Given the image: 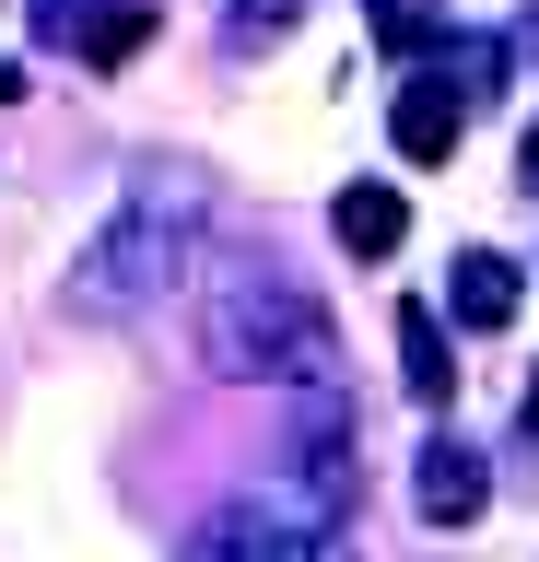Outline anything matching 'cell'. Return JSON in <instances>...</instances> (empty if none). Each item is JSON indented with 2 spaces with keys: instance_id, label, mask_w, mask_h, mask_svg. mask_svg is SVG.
<instances>
[{
  "instance_id": "cell-1",
  "label": "cell",
  "mask_w": 539,
  "mask_h": 562,
  "mask_svg": "<svg viewBox=\"0 0 539 562\" xmlns=\"http://www.w3.org/2000/svg\"><path fill=\"white\" fill-rule=\"evenodd\" d=\"M188 223H200V188H188V176L130 188V211L71 258V316H142V305H165L177 270H188Z\"/></svg>"
},
{
  "instance_id": "cell-2",
  "label": "cell",
  "mask_w": 539,
  "mask_h": 562,
  "mask_svg": "<svg viewBox=\"0 0 539 562\" xmlns=\"http://www.w3.org/2000/svg\"><path fill=\"white\" fill-rule=\"evenodd\" d=\"M212 363L223 375H270V386H328L340 340L282 270H223L212 281Z\"/></svg>"
},
{
  "instance_id": "cell-3",
  "label": "cell",
  "mask_w": 539,
  "mask_h": 562,
  "mask_svg": "<svg viewBox=\"0 0 539 562\" xmlns=\"http://www.w3.org/2000/svg\"><path fill=\"white\" fill-rule=\"evenodd\" d=\"M177 562H363V551H352V516H340L317 481H282V492L223 504Z\"/></svg>"
},
{
  "instance_id": "cell-4",
  "label": "cell",
  "mask_w": 539,
  "mask_h": 562,
  "mask_svg": "<svg viewBox=\"0 0 539 562\" xmlns=\"http://www.w3.org/2000/svg\"><path fill=\"white\" fill-rule=\"evenodd\" d=\"M411 504H423L434 527H469L481 504H493V481H481V457H469L458 434H434V446H423V469H411Z\"/></svg>"
},
{
  "instance_id": "cell-5",
  "label": "cell",
  "mask_w": 539,
  "mask_h": 562,
  "mask_svg": "<svg viewBox=\"0 0 539 562\" xmlns=\"http://www.w3.org/2000/svg\"><path fill=\"white\" fill-rule=\"evenodd\" d=\"M458 130H469V94H446V82H398L388 140L411 153V165H446V153H458Z\"/></svg>"
},
{
  "instance_id": "cell-6",
  "label": "cell",
  "mask_w": 539,
  "mask_h": 562,
  "mask_svg": "<svg viewBox=\"0 0 539 562\" xmlns=\"http://www.w3.org/2000/svg\"><path fill=\"white\" fill-rule=\"evenodd\" d=\"M328 235L352 246V258H388V246L411 235V200H398V188H340V200H328Z\"/></svg>"
},
{
  "instance_id": "cell-7",
  "label": "cell",
  "mask_w": 539,
  "mask_h": 562,
  "mask_svg": "<svg viewBox=\"0 0 539 562\" xmlns=\"http://www.w3.org/2000/svg\"><path fill=\"white\" fill-rule=\"evenodd\" d=\"M446 305H458V328H504L516 316V270H504L493 246H469L458 270H446Z\"/></svg>"
},
{
  "instance_id": "cell-8",
  "label": "cell",
  "mask_w": 539,
  "mask_h": 562,
  "mask_svg": "<svg viewBox=\"0 0 539 562\" xmlns=\"http://www.w3.org/2000/svg\"><path fill=\"white\" fill-rule=\"evenodd\" d=\"M398 375H411V398H446V386H458V363H446V328H434V305H398Z\"/></svg>"
},
{
  "instance_id": "cell-9",
  "label": "cell",
  "mask_w": 539,
  "mask_h": 562,
  "mask_svg": "<svg viewBox=\"0 0 539 562\" xmlns=\"http://www.w3.org/2000/svg\"><path fill=\"white\" fill-rule=\"evenodd\" d=\"M142 35H153V0H117L106 24H94V47H82V59H94V70H117L130 47H142Z\"/></svg>"
},
{
  "instance_id": "cell-10",
  "label": "cell",
  "mask_w": 539,
  "mask_h": 562,
  "mask_svg": "<svg viewBox=\"0 0 539 562\" xmlns=\"http://www.w3.org/2000/svg\"><path fill=\"white\" fill-rule=\"evenodd\" d=\"M94 24H106L94 0H36V35H47V47H71V35H82V47H94Z\"/></svg>"
},
{
  "instance_id": "cell-11",
  "label": "cell",
  "mask_w": 539,
  "mask_h": 562,
  "mask_svg": "<svg viewBox=\"0 0 539 562\" xmlns=\"http://www.w3.org/2000/svg\"><path fill=\"white\" fill-rule=\"evenodd\" d=\"M446 59H458V82H469V94H493V82H504V47H493V35H458Z\"/></svg>"
},
{
  "instance_id": "cell-12",
  "label": "cell",
  "mask_w": 539,
  "mask_h": 562,
  "mask_svg": "<svg viewBox=\"0 0 539 562\" xmlns=\"http://www.w3.org/2000/svg\"><path fill=\"white\" fill-rule=\"evenodd\" d=\"M528 446H539V375H528Z\"/></svg>"
},
{
  "instance_id": "cell-13",
  "label": "cell",
  "mask_w": 539,
  "mask_h": 562,
  "mask_svg": "<svg viewBox=\"0 0 539 562\" xmlns=\"http://www.w3.org/2000/svg\"><path fill=\"white\" fill-rule=\"evenodd\" d=\"M12 94H24V70H0V105H12Z\"/></svg>"
},
{
  "instance_id": "cell-14",
  "label": "cell",
  "mask_w": 539,
  "mask_h": 562,
  "mask_svg": "<svg viewBox=\"0 0 539 562\" xmlns=\"http://www.w3.org/2000/svg\"><path fill=\"white\" fill-rule=\"evenodd\" d=\"M528 176H539V130H528Z\"/></svg>"
}]
</instances>
